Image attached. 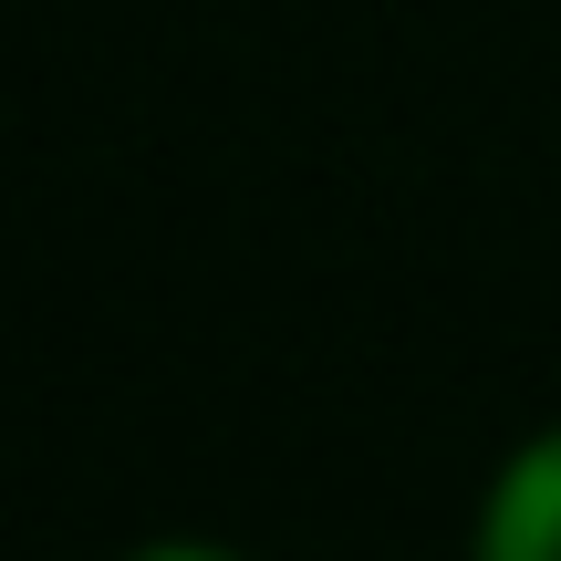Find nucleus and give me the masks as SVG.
Listing matches in <instances>:
<instances>
[{"label": "nucleus", "instance_id": "obj_1", "mask_svg": "<svg viewBox=\"0 0 561 561\" xmlns=\"http://www.w3.org/2000/svg\"><path fill=\"white\" fill-rule=\"evenodd\" d=\"M479 561H561V426L500 468L479 510Z\"/></svg>", "mask_w": 561, "mask_h": 561}, {"label": "nucleus", "instance_id": "obj_2", "mask_svg": "<svg viewBox=\"0 0 561 561\" xmlns=\"http://www.w3.org/2000/svg\"><path fill=\"white\" fill-rule=\"evenodd\" d=\"M125 561H240V551H219V541H146V551H125Z\"/></svg>", "mask_w": 561, "mask_h": 561}]
</instances>
